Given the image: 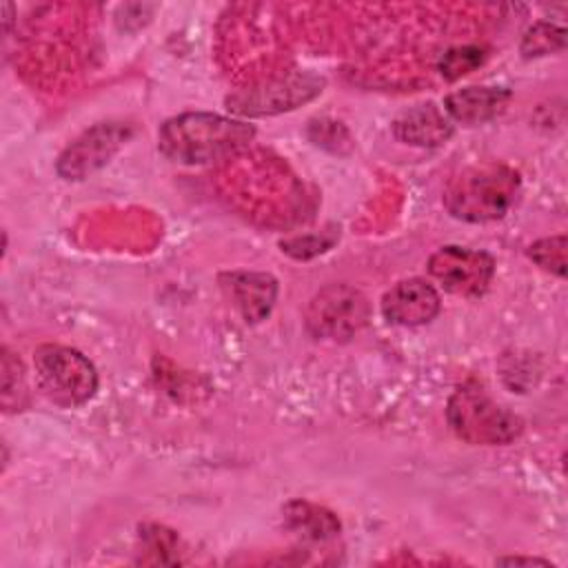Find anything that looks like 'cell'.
Masks as SVG:
<instances>
[{"instance_id":"cell-8","label":"cell","mask_w":568,"mask_h":568,"mask_svg":"<svg viewBox=\"0 0 568 568\" xmlns=\"http://www.w3.org/2000/svg\"><path fill=\"white\" fill-rule=\"evenodd\" d=\"M428 273L444 291L459 297H477L495 275V260L486 251L442 246L428 257Z\"/></svg>"},{"instance_id":"cell-7","label":"cell","mask_w":568,"mask_h":568,"mask_svg":"<svg viewBox=\"0 0 568 568\" xmlns=\"http://www.w3.org/2000/svg\"><path fill=\"white\" fill-rule=\"evenodd\" d=\"M133 135L129 122L109 120L98 122L78 135L58 158L55 171L64 180H84L87 175L102 169Z\"/></svg>"},{"instance_id":"cell-2","label":"cell","mask_w":568,"mask_h":568,"mask_svg":"<svg viewBox=\"0 0 568 568\" xmlns=\"http://www.w3.org/2000/svg\"><path fill=\"white\" fill-rule=\"evenodd\" d=\"M521 191L519 173L508 164H477L450 180L444 191L446 211L464 222L504 217Z\"/></svg>"},{"instance_id":"cell-15","label":"cell","mask_w":568,"mask_h":568,"mask_svg":"<svg viewBox=\"0 0 568 568\" xmlns=\"http://www.w3.org/2000/svg\"><path fill=\"white\" fill-rule=\"evenodd\" d=\"M486 60V51L477 44H464V47H453L439 58V73L444 80H459L462 75L475 71L481 67Z\"/></svg>"},{"instance_id":"cell-16","label":"cell","mask_w":568,"mask_h":568,"mask_svg":"<svg viewBox=\"0 0 568 568\" xmlns=\"http://www.w3.org/2000/svg\"><path fill=\"white\" fill-rule=\"evenodd\" d=\"M27 402V386L20 359L4 346L2 348V406L4 410H18Z\"/></svg>"},{"instance_id":"cell-3","label":"cell","mask_w":568,"mask_h":568,"mask_svg":"<svg viewBox=\"0 0 568 568\" xmlns=\"http://www.w3.org/2000/svg\"><path fill=\"white\" fill-rule=\"evenodd\" d=\"M446 419L459 439L475 446L510 444L524 428L521 419L495 402L475 379L457 386L448 397Z\"/></svg>"},{"instance_id":"cell-10","label":"cell","mask_w":568,"mask_h":568,"mask_svg":"<svg viewBox=\"0 0 568 568\" xmlns=\"http://www.w3.org/2000/svg\"><path fill=\"white\" fill-rule=\"evenodd\" d=\"M220 282L246 322H262L271 313L277 297V282L273 275L255 271H233L220 275Z\"/></svg>"},{"instance_id":"cell-12","label":"cell","mask_w":568,"mask_h":568,"mask_svg":"<svg viewBox=\"0 0 568 568\" xmlns=\"http://www.w3.org/2000/svg\"><path fill=\"white\" fill-rule=\"evenodd\" d=\"M508 100L510 91L504 87H466L446 95L444 111L453 122L473 126L497 118Z\"/></svg>"},{"instance_id":"cell-13","label":"cell","mask_w":568,"mask_h":568,"mask_svg":"<svg viewBox=\"0 0 568 568\" xmlns=\"http://www.w3.org/2000/svg\"><path fill=\"white\" fill-rule=\"evenodd\" d=\"M282 519H284V526L293 535L302 537L304 541H326L335 537L342 528L335 513L304 499L288 501L282 508Z\"/></svg>"},{"instance_id":"cell-1","label":"cell","mask_w":568,"mask_h":568,"mask_svg":"<svg viewBox=\"0 0 568 568\" xmlns=\"http://www.w3.org/2000/svg\"><path fill=\"white\" fill-rule=\"evenodd\" d=\"M255 135L251 124L217 113L189 111L166 120L158 131L160 151L180 164H209L244 149Z\"/></svg>"},{"instance_id":"cell-14","label":"cell","mask_w":568,"mask_h":568,"mask_svg":"<svg viewBox=\"0 0 568 568\" xmlns=\"http://www.w3.org/2000/svg\"><path fill=\"white\" fill-rule=\"evenodd\" d=\"M566 47V31L564 27L550 24V22H535L521 40V53L524 58H539L555 51H561Z\"/></svg>"},{"instance_id":"cell-11","label":"cell","mask_w":568,"mask_h":568,"mask_svg":"<svg viewBox=\"0 0 568 568\" xmlns=\"http://www.w3.org/2000/svg\"><path fill=\"white\" fill-rule=\"evenodd\" d=\"M393 135L413 146H439L453 135V120L433 102L417 104L395 118Z\"/></svg>"},{"instance_id":"cell-9","label":"cell","mask_w":568,"mask_h":568,"mask_svg":"<svg viewBox=\"0 0 568 568\" xmlns=\"http://www.w3.org/2000/svg\"><path fill=\"white\" fill-rule=\"evenodd\" d=\"M442 300L437 288L422 280L408 277L388 288L382 297V315L395 326H422L437 317Z\"/></svg>"},{"instance_id":"cell-20","label":"cell","mask_w":568,"mask_h":568,"mask_svg":"<svg viewBox=\"0 0 568 568\" xmlns=\"http://www.w3.org/2000/svg\"><path fill=\"white\" fill-rule=\"evenodd\" d=\"M499 564H548V561L537 557H508V559H499Z\"/></svg>"},{"instance_id":"cell-5","label":"cell","mask_w":568,"mask_h":568,"mask_svg":"<svg viewBox=\"0 0 568 568\" xmlns=\"http://www.w3.org/2000/svg\"><path fill=\"white\" fill-rule=\"evenodd\" d=\"M371 320V304L362 291L348 284L320 288L304 313V324L313 337L346 342Z\"/></svg>"},{"instance_id":"cell-4","label":"cell","mask_w":568,"mask_h":568,"mask_svg":"<svg viewBox=\"0 0 568 568\" xmlns=\"http://www.w3.org/2000/svg\"><path fill=\"white\" fill-rule=\"evenodd\" d=\"M33 368L40 390L62 408L82 406L98 390L95 366L75 348L42 344L33 353Z\"/></svg>"},{"instance_id":"cell-17","label":"cell","mask_w":568,"mask_h":568,"mask_svg":"<svg viewBox=\"0 0 568 568\" xmlns=\"http://www.w3.org/2000/svg\"><path fill=\"white\" fill-rule=\"evenodd\" d=\"M528 257L539 264L544 271L566 277V235L541 237L528 248Z\"/></svg>"},{"instance_id":"cell-6","label":"cell","mask_w":568,"mask_h":568,"mask_svg":"<svg viewBox=\"0 0 568 568\" xmlns=\"http://www.w3.org/2000/svg\"><path fill=\"white\" fill-rule=\"evenodd\" d=\"M322 87L324 80L315 73H291L286 78H277L229 95L226 109L246 118L273 115L297 109L300 104L313 100L322 93Z\"/></svg>"},{"instance_id":"cell-19","label":"cell","mask_w":568,"mask_h":568,"mask_svg":"<svg viewBox=\"0 0 568 568\" xmlns=\"http://www.w3.org/2000/svg\"><path fill=\"white\" fill-rule=\"evenodd\" d=\"M142 539H144L146 548H149L151 552H155V559H153V561H162V564L169 561L164 555H166V552H175V548H178V537H175L171 530L162 528V526L144 528Z\"/></svg>"},{"instance_id":"cell-18","label":"cell","mask_w":568,"mask_h":568,"mask_svg":"<svg viewBox=\"0 0 568 568\" xmlns=\"http://www.w3.org/2000/svg\"><path fill=\"white\" fill-rule=\"evenodd\" d=\"M333 242H335V237H326L324 233L304 235V237H293V240L282 242V251H286L288 255H293L297 260H306V257H313L317 253H324L326 248H331Z\"/></svg>"}]
</instances>
